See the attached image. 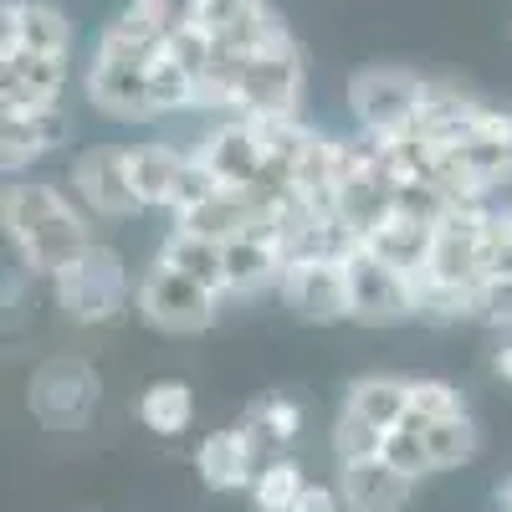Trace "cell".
I'll use <instances>...</instances> for the list:
<instances>
[{
  "label": "cell",
  "instance_id": "obj_1",
  "mask_svg": "<svg viewBox=\"0 0 512 512\" xmlns=\"http://www.w3.org/2000/svg\"><path fill=\"white\" fill-rule=\"evenodd\" d=\"M415 134L431 139L436 169L431 180L451 190V200L492 205L512 185V108L482 98L461 82H431Z\"/></svg>",
  "mask_w": 512,
  "mask_h": 512
},
{
  "label": "cell",
  "instance_id": "obj_2",
  "mask_svg": "<svg viewBox=\"0 0 512 512\" xmlns=\"http://www.w3.org/2000/svg\"><path fill=\"white\" fill-rule=\"evenodd\" d=\"M492 210L497 205L456 200L441 216L431 262L415 277L420 282V318H436V323L477 318V292L502 267V241L492 226Z\"/></svg>",
  "mask_w": 512,
  "mask_h": 512
},
{
  "label": "cell",
  "instance_id": "obj_3",
  "mask_svg": "<svg viewBox=\"0 0 512 512\" xmlns=\"http://www.w3.org/2000/svg\"><path fill=\"white\" fill-rule=\"evenodd\" d=\"M0 226H6V241L16 246V262L31 277H57L67 272L82 251L93 246V226L88 210L72 190L41 185L26 175H6V190H0Z\"/></svg>",
  "mask_w": 512,
  "mask_h": 512
},
{
  "label": "cell",
  "instance_id": "obj_4",
  "mask_svg": "<svg viewBox=\"0 0 512 512\" xmlns=\"http://www.w3.org/2000/svg\"><path fill=\"white\" fill-rule=\"evenodd\" d=\"M303 47L297 36H282L277 47L262 52H221L210 57L205 77H200V108L216 113H236V118H297L303 103Z\"/></svg>",
  "mask_w": 512,
  "mask_h": 512
},
{
  "label": "cell",
  "instance_id": "obj_5",
  "mask_svg": "<svg viewBox=\"0 0 512 512\" xmlns=\"http://www.w3.org/2000/svg\"><path fill=\"white\" fill-rule=\"evenodd\" d=\"M134 282H128V267L123 256L113 246H88L77 256V262L67 272L52 277V297L67 323L77 328H103V323H118L128 313V303H134Z\"/></svg>",
  "mask_w": 512,
  "mask_h": 512
},
{
  "label": "cell",
  "instance_id": "obj_6",
  "mask_svg": "<svg viewBox=\"0 0 512 512\" xmlns=\"http://www.w3.org/2000/svg\"><path fill=\"white\" fill-rule=\"evenodd\" d=\"M221 303H226V292L205 287L200 277L164 262V256H154V267L139 277V292H134V313L154 333H169V338H195L205 328H216Z\"/></svg>",
  "mask_w": 512,
  "mask_h": 512
},
{
  "label": "cell",
  "instance_id": "obj_7",
  "mask_svg": "<svg viewBox=\"0 0 512 512\" xmlns=\"http://www.w3.org/2000/svg\"><path fill=\"white\" fill-rule=\"evenodd\" d=\"M425 93H431V77H420L410 67H395V62H374V67H359L349 77V113L364 134L374 139H390V134H405L415 128L420 108H425Z\"/></svg>",
  "mask_w": 512,
  "mask_h": 512
},
{
  "label": "cell",
  "instance_id": "obj_8",
  "mask_svg": "<svg viewBox=\"0 0 512 512\" xmlns=\"http://www.w3.org/2000/svg\"><path fill=\"white\" fill-rule=\"evenodd\" d=\"M344 277H349V323H359V328H395V323L420 318V282L410 272L390 267L364 241L344 256Z\"/></svg>",
  "mask_w": 512,
  "mask_h": 512
},
{
  "label": "cell",
  "instance_id": "obj_9",
  "mask_svg": "<svg viewBox=\"0 0 512 512\" xmlns=\"http://www.w3.org/2000/svg\"><path fill=\"white\" fill-rule=\"evenodd\" d=\"M103 400V379L82 359H41L26 379V410L47 431H88Z\"/></svg>",
  "mask_w": 512,
  "mask_h": 512
},
{
  "label": "cell",
  "instance_id": "obj_10",
  "mask_svg": "<svg viewBox=\"0 0 512 512\" xmlns=\"http://www.w3.org/2000/svg\"><path fill=\"white\" fill-rule=\"evenodd\" d=\"M190 154L210 169V180H216L221 190H246V195L262 200V185H267V134H262V123H256V118L226 113Z\"/></svg>",
  "mask_w": 512,
  "mask_h": 512
},
{
  "label": "cell",
  "instance_id": "obj_11",
  "mask_svg": "<svg viewBox=\"0 0 512 512\" xmlns=\"http://www.w3.org/2000/svg\"><path fill=\"white\" fill-rule=\"evenodd\" d=\"M149 67H154L149 57L93 47V62L82 67V93H88V103L113 123H154Z\"/></svg>",
  "mask_w": 512,
  "mask_h": 512
},
{
  "label": "cell",
  "instance_id": "obj_12",
  "mask_svg": "<svg viewBox=\"0 0 512 512\" xmlns=\"http://www.w3.org/2000/svg\"><path fill=\"white\" fill-rule=\"evenodd\" d=\"M67 190L82 200L88 216H103V221L144 216V200L134 190V175H128V149H113V144L82 149L67 169Z\"/></svg>",
  "mask_w": 512,
  "mask_h": 512
},
{
  "label": "cell",
  "instance_id": "obj_13",
  "mask_svg": "<svg viewBox=\"0 0 512 512\" xmlns=\"http://www.w3.org/2000/svg\"><path fill=\"white\" fill-rule=\"evenodd\" d=\"M277 297L303 323H349V277H344V262H333V256L287 262Z\"/></svg>",
  "mask_w": 512,
  "mask_h": 512
},
{
  "label": "cell",
  "instance_id": "obj_14",
  "mask_svg": "<svg viewBox=\"0 0 512 512\" xmlns=\"http://www.w3.org/2000/svg\"><path fill=\"white\" fill-rule=\"evenodd\" d=\"M262 446L267 436L241 415L236 425H221L195 446V472L210 492H251L256 472H262Z\"/></svg>",
  "mask_w": 512,
  "mask_h": 512
},
{
  "label": "cell",
  "instance_id": "obj_15",
  "mask_svg": "<svg viewBox=\"0 0 512 512\" xmlns=\"http://www.w3.org/2000/svg\"><path fill=\"white\" fill-rule=\"evenodd\" d=\"M67 82H72V57H47V52L0 47V113L62 108Z\"/></svg>",
  "mask_w": 512,
  "mask_h": 512
},
{
  "label": "cell",
  "instance_id": "obj_16",
  "mask_svg": "<svg viewBox=\"0 0 512 512\" xmlns=\"http://www.w3.org/2000/svg\"><path fill=\"white\" fill-rule=\"evenodd\" d=\"M67 113L62 108H26V113H0V169L26 175L36 159H47L67 144Z\"/></svg>",
  "mask_w": 512,
  "mask_h": 512
},
{
  "label": "cell",
  "instance_id": "obj_17",
  "mask_svg": "<svg viewBox=\"0 0 512 512\" xmlns=\"http://www.w3.org/2000/svg\"><path fill=\"white\" fill-rule=\"evenodd\" d=\"M0 47L72 57L77 31H72L67 11L52 6V0H6V11H0Z\"/></svg>",
  "mask_w": 512,
  "mask_h": 512
},
{
  "label": "cell",
  "instance_id": "obj_18",
  "mask_svg": "<svg viewBox=\"0 0 512 512\" xmlns=\"http://www.w3.org/2000/svg\"><path fill=\"white\" fill-rule=\"evenodd\" d=\"M282 272H287V251H282V241L262 221L226 241V297L277 292Z\"/></svg>",
  "mask_w": 512,
  "mask_h": 512
},
{
  "label": "cell",
  "instance_id": "obj_19",
  "mask_svg": "<svg viewBox=\"0 0 512 512\" xmlns=\"http://www.w3.org/2000/svg\"><path fill=\"white\" fill-rule=\"evenodd\" d=\"M338 492H344L349 512H400L415 492V477H405L384 456H359L338 461Z\"/></svg>",
  "mask_w": 512,
  "mask_h": 512
},
{
  "label": "cell",
  "instance_id": "obj_20",
  "mask_svg": "<svg viewBox=\"0 0 512 512\" xmlns=\"http://www.w3.org/2000/svg\"><path fill=\"white\" fill-rule=\"evenodd\" d=\"M185 169H190V154H180L175 144H128V175H134V190L144 200V210H164L175 216L180 210V190H185Z\"/></svg>",
  "mask_w": 512,
  "mask_h": 512
},
{
  "label": "cell",
  "instance_id": "obj_21",
  "mask_svg": "<svg viewBox=\"0 0 512 512\" xmlns=\"http://www.w3.org/2000/svg\"><path fill=\"white\" fill-rule=\"evenodd\" d=\"M262 221V200L246 195V190H210L205 200H195L190 210H180L175 226L195 231V236H210V241H231L241 231H251Z\"/></svg>",
  "mask_w": 512,
  "mask_h": 512
},
{
  "label": "cell",
  "instance_id": "obj_22",
  "mask_svg": "<svg viewBox=\"0 0 512 512\" xmlns=\"http://www.w3.org/2000/svg\"><path fill=\"white\" fill-rule=\"evenodd\" d=\"M369 251H379L390 267L420 277L425 262H431V246H436V221H420V216H405V210H390L369 236H364Z\"/></svg>",
  "mask_w": 512,
  "mask_h": 512
},
{
  "label": "cell",
  "instance_id": "obj_23",
  "mask_svg": "<svg viewBox=\"0 0 512 512\" xmlns=\"http://www.w3.org/2000/svg\"><path fill=\"white\" fill-rule=\"evenodd\" d=\"M134 415H139V425H144L149 436L180 441L190 431V420H195V390H190L185 379H154V384H144Z\"/></svg>",
  "mask_w": 512,
  "mask_h": 512
},
{
  "label": "cell",
  "instance_id": "obj_24",
  "mask_svg": "<svg viewBox=\"0 0 512 512\" xmlns=\"http://www.w3.org/2000/svg\"><path fill=\"white\" fill-rule=\"evenodd\" d=\"M344 405L354 415H364L369 425H379V431H395L410 415V379L405 374H359L344 390Z\"/></svg>",
  "mask_w": 512,
  "mask_h": 512
},
{
  "label": "cell",
  "instance_id": "obj_25",
  "mask_svg": "<svg viewBox=\"0 0 512 512\" xmlns=\"http://www.w3.org/2000/svg\"><path fill=\"white\" fill-rule=\"evenodd\" d=\"M159 256H164V262H175V267H185L190 277H200L205 287L226 292V241H210V236H195L185 226H169Z\"/></svg>",
  "mask_w": 512,
  "mask_h": 512
},
{
  "label": "cell",
  "instance_id": "obj_26",
  "mask_svg": "<svg viewBox=\"0 0 512 512\" xmlns=\"http://www.w3.org/2000/svg\"><path fill=\"white\" fill-rule=\"evenodd\" d=\"M420 431H425V446H431L436 472H456V466H472L477 451H482V431H477L472 410L446 415V420H431V425H420Z\"/></svg>",
  "mask_w": 512,
  "mask_h": 512
},
{
  "label": "cell",
  "instance_id": "obj_27",
  "mask_svg": "<svg viewBox=\"0 0 512 512\" xmlns=\"http://www.w3.org/2000/svg\"><path fill=\"white\" fill-rule=\"evenodd\" d=\"M308 487V472L292 456H272L251 482V512H292Z\"/></svg>",
  "mask_w": 512,
  "mask_h": 512
},
{
  "label": "cell",
  "instance_id": "obj_28",
  "mask_svg": "<svg viewBox=\"0 0 512 512\" xmlns=\"http://www.w3.org/2000/svg\"><path fill=\"white\" fill-rule=\"evenodd\" d=\"M246 420L267 436V446H292L297 436H303V405L287 400V395L251 400V405H246Z\"/></svg>",
  "mask_w": 512,
  "mask_h": 512
},
{
  "label": "cell",
  "instance_id": "obj_29",
  "mask_svg": "<svg viewBox=\"0 0 512 512\" xmlns=\"http://www.w3.org/2000/svg\"><path fill=\"white\" fill-rule=\"evenodd\" d=\"M379 456L390 461V466H400L405 477H431L436 472V461H431V446H425V431L415 420H400L395 431H384V446H379Z\"/></svg>",
  "mask_w": 512,
  "mask_h": 512
},
{
  "label": "cell",
  "instance_id": "obj_30",
  "mask_svg": "<svg viewBox=\"0 0 512 512\" xmlns=\"http://www.w3.org/2000/svg\"><path fill=\"white\" fill-rule=\"evenodd\" d=\"M328 441H333V456H338V461H359V456H379L384 431H379V425H369L364 415H354L349 405H338Z\"/></svg>",
  "mask_w": 512,
  "mask_h": 512
},
{
  "label": "cell",
  "instance_id": "obj_31",
  "mask_svg": "<svg viewBox=\"0 0 512 512\" xmlns=\"http://www.w3.org/2000/svg\"><path fill=\"white\" fill-rule=\"evenodd\" d=\"M461 410H466V395L451 379H410V415L405 420L431 425V420H446V415H461Z\"/></svg>",
  "mask_w": 512,
  "mask_h": 512
},
{
  "label": "cell",
  "instance_id": "obj_32",
  "mask_svg": "<svg viewBox=\"0 0 512 512\" xmlns=\"http://www.w3.org/2000/svg\"><path fill=\"white\" fill-rule=\"evenodd\" d=\"M477 323L512 333V262H502L477 292Z\"/></svg>",
  "mask_w": 512,
  "mask_h": 512
},
{
  "label": "cell",
  "instance_id": "obj_33",
  "mask_svg": "<svg viewBox=\"0 0 512 512\" xmlns=\"http://www.w3.org/2000/svg\"><path fill=\"white\" fill-rule=\"evenodd\" d=\"M292 512H349V507H344V492H333V487H323V482H308Z\"/></svg>",
  "mask_w": 512,
  "mask_h": 512
},
{
  "label": "cell",
  "instance_id": "obj_34",
  "mask_svg": "<svg viewBox=\"0 0 512 512\" xmlns=\"http://www.w3.org/2000/svg\"><path fill=\"white\" fill-rule=\"evenodd\" d=\"M144 6H149L154 16H164L169 26H180V21H190V11H195V0H144Z\"/></svg>",
  "mask_w": 512,
  "mask_h": 512
},
{
  "label": "cell",
  "instance_id": "obj_35",
  "mask_svg": "<svg viewBox=\"0 0 512 512\" xmlns=\"http://www.w3.org/2000/svg\"><path fill=\"white\" fill-rule=\"evenodd\" d=\"M492 226H497V241H502V251L512 256V205H497V210H492Z\"/></svg>",
  "mask_w": 512,
  "mask_h": 512
},
{
  "label": "cell",
  "instance_id": "obj_36",
  "mask_svg": "<svg viewBox=\"0 0 512 512\" xmlns=\"http://www.w3.org/2000/svg\"><path fill=\"white\" fill-rule=\"evenodd\" d=\"M492 374L512 384V333L502 338V344H497V354H492Z\"/></svg>",
  "mask_w": 512,
  "mask_h": 512
},
{
  "label": "cell",
  "instance_id": "obj_37",
  "mask_svg": "<svg viewBox=\"0 0 512 512\" xmlns=\"http://www.w3.org/2000/svg\"><path fill=\"white\" fill-rule=\"evenodd\" d=\"M497 512H512V477L497 487Z\"/></svg>",
  "mask_w": 512,
  "mask_h": 512
}]
</instances>
